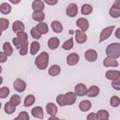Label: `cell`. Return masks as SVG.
I'll return each instance as SVG.
<instances>
[{
	"label": "cell",
	"instance_id": "obj_1",
	"mask_svg": "<svg viewBox=\"0 0 120 120\" xmlns=\"http://www.w3.org/2000/svg\"><path fill=\"white\" fill-rule=\"evenodd\" d=\"M49 64V54L46 52H40L35 59V65L40 70L45 69Z\"/></svg>",
	"mask_w": 120,
	"mask_h": 120
},
{
	"label": "cell",
	"instance_id": "obj_2",
	"mask_svg": "<svg viewBox=\"0 0 120 120\" xmlns=\"http://www.w3.org/2000/svg\"><path fill=\"white\" fill-rule=\"evenodd\" d=\"M105 52L110 57H112V58H115V59L118 58L120 56V43L113 42V43L109 44L106 48Z\"/></svg>",
	"mask_w": 120,
	"mask_h": 120
},
{
	"label": "cell",
	"instance_id": "obj_3",
	"mask_svg": "<svg viewBox=\"0 0 120 120\" xmlns=\"http://www.w3.org/2000/svg\"><path fill=\"white\" fill-rule=\"evenodd\" d=\"M27 38H28L27 34L24 31H22V32H20L17 34V37L12 39V43L16 48L20 49L23 44H25L27 42Z\"/></svg>",
	"mask_w": 120,
	"mask_h": 120
},
{
	"label": "cell",
	"instance_id": "obj_4",
	"mask_svg": "<svg viewBox=\"0 0 120 120\" xmlns=\"http://www.w3.org/2000/svg\"><path fill=\"white\" fill-rule=\"evenodd\" d=\"M115 26L114 25H110V26H107L105 27L104 29H102L100 35H99V42H102L104 40H106L112 33V31L114 30Z\"/></svg>",
	"mask_w": 120,
	"mask_h": 120
},
{
	"label": "cell",
	"instance_id": "obj_5",
	"mask_svg": "<svg viewBox=\"0 0 120 120\" xmlns=\"http://www.w3.org/2000/svg\"><path fill=\"white\" fill-rule=\"evenodd\" d=\"M75 40L79 44H82L87 40V35L85 32L82 31L81 29H78L75 31Z\"/></svg>",
	"mask_w": 120,
	"mask_h": 120
},
{
	"label": "cell",
	"instance_id": "obj_6",
	"mask_svg": "<svg viewBox=\"0 0 120 120\" xmlns=\"http://www.w3.org/2000/svg\"><path fill=\"white\" fill-rule=\"evenodd\" d=\"M13 87H14V89H15L17 92L22 93V92H23V91L25 90V88H26V83H25L24 81H22V79L17 78V79L14 81V82H13Z\"/></svg>",
	"mask_w": 120,
	"mask_h": 120
},
{
	"label": "cell",
	"instance_id": "obj_7",
	"mask_svg": "<svg viewBox=\"0 0 120 120\" xmlns=\"http://www.w3.org/2000/svg\"><path fill=\"white\" fill-rule=\"evenodd\" d=\"M84 57L88 62H95L98 59V52L94 49H88L84 52Z\"/></svg>",
	"mask_w": 120,
	"mask_h": 120
},
{
	"label": "cell",
	"instance_id": "obj_8",
	"mask_svg": "<svg viewBox=\"0 0 120 120\" xmlns=\"http://www.w3.org/2000/svg\"><path fill=\"white\" fill-rule=\"evenodd\" d=\"M80 60V56L76 52H71L67 56V63L68 66H75L78 64Z\"/></svg>",
	"mask_w": 120,
	"mask_h": 120
},
{
	"label": "cell",
	"instance_id": "obj_9",
	"mask_svg": "<svg viewBox=\"0 0 120 120\" xmlns=\"http://www.w3.org/2000/svg\"><path fill=\"white\" fill-rule=\"evenodd\" d=\"M66 13H67V15H68V17H70V18L75 17V16L77 15V13H78V7H77V5L74 4V3L69 4V5L67 7V8H66Z\"/></svg>",
	"mask_w": 120,
	"mask_h": 120
},
{
	"label": "cell",
	"instance_id": "obj_10",
	"mask_svg": "<svg viewBox=\"0 0 120 120\" xmlns=\"http://www.w3.org/2000/svg\"><path fill=\"white\" fill-rule=\"evenodd\" d=\"M76 25H77L82 31H83V32L87 31L88 28H89V22H88L87 19L82 18H82H79V19L77 20V22H76Z\"/></svg>",
	"mask_w": 120,
	"mask_h": 120
},
{
	"label": "cell",
	"instance_id": "obj_11",
	"mask_svg": "<svg viewBox=\"0 0 120 120\" xmlns=\"http://www.w3.org/2000/svg\"><path fill=\"white\" fill-rule=\"evenodd\" d=\"M74 92L77 96L79 97H82L84 95H86V92H87V87L85 84L83 83H77L75 85V88H74Z\"/></svg>",
	"mask_w": 120,
	"mask_h": 120
},
{
	"label": "cell",
	"instance_id": "obj_12",
	"mask_svg": "<svg viewBox=\"0 0 120 120\" xmlns=\"http://www.w3.org/2000/svg\"><path fill=\"white\" fill-rule=\"evenodd\" d=\"M105 77L108 80H110V81H114V80L120 78V71H118V70H112V69L108 70L105 73Z\"/></svg>",
	"mask_w": 120,
	"mask_h": 120
},
{
	"label": "cell",
	"instance_id": "obj_13",
	"mask_svg": "<svg viewBox=\"0 0 120 120\" xmlns=\"http://www.w3.org/2000/svg\"><path fill=\"white\" fill-rule=\"evenodd\" d=\"M76 94L75 92H68L65 94V99L67 105H72L76 101Z\"/></svg>",
	"mask_w": 120,
	"mask_h": 120
},
{
	"label": "cell",
	"instance_id": "obj_14",
	"mask_svg": "<svg viewBox=\"0 0 120 120\" xmlns=\"http://www.w3.org/2000/svg\"><path fill=\"white\" fill-rule=\"evenodd\" d=\"M99 94V87L97 85H92L87 89L86 96L88 98H95Z\"/></svg>",
	"mask_w": 120,
	"mask_h": 120
},
{
	"label": "cell",
	"instance_id": "obj_15",
	"mask_svg": "<svg viewBox=\"0 0 120 120\" xmlns=\"http://www.w3.org/2000/svg\"><path fill=\"white\" fill-rule=\"evenodd\" d=\"M32 115L38 119H43V109L40 106H36L31 111Z\"/></svg>",
	"mask_w": 120,
	"mask_h": 120
},
{
	"label": "cell",
	"instance_id": "obj_16",
	"mask_svg": "<svg viewBox=\"0 0 120 120\" xmlns=\"http://www.w3.org/2000/svg\"><path fill=\"white\" fill-rule=\"evenodd\" d=\"M12 30L14 33L18 34L20 32H22L24 30V24L22 21H15L12 24Z\"/></svg>",
	"mask_w": 120,
	"mask_h": 120
},
{
	"label": "cell",
	"instance_id": "obj_17",
	"mask_svg": "<svg viewBox=\"0 0 120 120\" xmlns=\"http://www.w3.org/2000/svg\"><path fill=\"white\" fill-rule=\"evenodd\" d=\"M32 8L34 11H43L44 9V1L34 0L32 3Z\"/></svg>",
	"mask_w": 120,
	"mask_h": 120
},
{
	"label": "cell",
	"instance_id": "obj_18",
	"mask_svg": "<svg viewBox=\"0 0 120 120\" xmlns=\"http://www.w3.org/2000/svg\"><path fill=\"white\" fill-rule=\"evenodd\" d=\"M103 65L105 67H117L119 64H118V62H117V60L115 58H112V57L108 56V57L104 58Z\"/></svg>",
	"mask_w": 120,
	"mask_h": 120
},
{
	"label": "cell",
	"instance_id": "obj_19",
	"mask_svg": "<svg viewBox=\"0 0 120 120\" xmlns=\"http://www.w3.org/2000/svg\"><path fill=\"white\" fill-rule=\"evenodd\" d=\"M91 107H92V103L87 99L82 100L80 102V104H79V109L82 112H87V111H89L91 109Z\"/></svg>",
	"mask_w": 120,
	"mask_h": 120
},
{
	"label": "cell",
	"instance_id": "obj_20",
	"mask_svg": "<svg viewBox=\"0 0 120 120\" xmlns=\"http://www.w3.org/2000/svg\"><path fill=\"white\" fill-rule=\"evenodd\" d=\"M59 39L56 37H52L48 40V47L51 50H55L59 47Z\"/></svg>",
	"mask_w": 120,
	"mask_h": 120
},
{
	"label": "cell",
	"instance_id": "obj_21",
	"mask_svg": "<svg viewBox=\"0 0 120 120\" xmlns=\"http://www.w3.org/2000/svg\"><path fill=\"white\" fill-rule=\"evenodd\" d=\"M46 111L50 115H55L57 113V107L52 102H48L46 105Z\"/></svg>",
	"mask_w": 120,
	"mask_h": 120
},
{
	"label": "cell",
	"instance_id": "obj_22",
	"mask_svg": "<svg viewBox=\"0 0 120 120\" xmlns=\"http://www.w3.org/2000/svg\"><path fill=\"white\" fill-rule=\"evenodd\" d=\"M32 18L34 21L38 22H41L45 19V14L43 11H34L32 14Z\"/></svg>",
	"mask_w": 120,
	"mask_h": 120
},
{
	"label": "cell",
	"instance_id": "obj_23",
	"mask_svg": "<svg viewBox=\"0 0 120 120\" xmlns=\"http://www.w3.org/2000/svg\"><path fill=\"white\" fill-rule=\"evenodd\" d=\"M60 72H61V68L58 65H52L51 68L48 70V73L52 77H55V76L59 75Z\"/></svg>",
	"mask_w": 120,
	"mask_h": 120
},
{
	"label": "cell",
	"instance_id": "obj_24",
	"mask_svg": "<svg viewBox=\"0 0 120 120\" xmlns=\"http://www.w3.org/2000/svg\"><path fill=\"white\" fill-rule=\"evenodd\" d=\"M52 29L55 33H61L63 31V25L59 21H52L51 23Z\"/></svg>",
	"mask_w": 120,
	"mask_h": 120
},
{
	"label": "cell",
	"instance_id": "obj_25",
	"mask_svg": "<svg viewBox=\"0 0 120 120\" xmlns=\"http://www.w3.org/2000/svg\"><path fill=\"white\" fill-rule=\"evenodd\" d=\"M35 101H36L35 96L29 94V95H27V96L25 97V98H24L23 106H24V107H30V106H32V105L35 103Z\"/></svg>",
	"mask_w": 120,
	"mask_h": 120
},
{
	"label": "cell",
	"instance_id": "obj_26",
	"mask_svg": "<svg viewBox=\"0 0 120 120\" xmlns=\"http://www.w3.org/2000/svg\"><path fill=\"white\" fill-rule=\"evenodd\" d=\"M36 27H37V29H38L42 35H43V34H47L48 31H49V27H48L47 23H46V22H38V23L36 25Z\"/></svg>",
	"mask_w": 120,
	"mask_h": 120
},
{
	"label": "cell",
	"instance_id": "obj_27",
	"mask_svg": "<svg viewBox=\"0 0 120 120\" xmlns=\"http://www.w3.org/2000/svg\"><path fill=\"white\" fill-rule=\"evenodd\" d=\"M39 49H40V44L38 41L31 42V45H30V52H31L32 55L37 54L38 52L39 51Z\"/></svg>",
	"mask_w": 120,
	"mask_h": 120
},
{
	"label": "cell",
	"instance_id": "obj_28",
	"mask_svg": "<svg viewBox=\"0 0 120 120\" xmlns=\"http://www.w3.org/2000/svg\"><path fill=\"white\" fill-rule=\"evenodd\" d=\"M93 11V8L91 5L89 4H83L82 6V8H81V12L82 15H89L90 13H92Z\"/></svg>",
	"mask_w": 120,
	"mask_h": 120
},
{
	"label": "cell",
	"instance_id": "obj_29",
	"mask_svg": "<svg viewBox=\"0 0 120 120\" xmlns=\"http://www.w3.org/2000/svg\"><path fill=\"white\" fill-rule=\"evenodd\" d=\"M3 52L8 55V56H10L13 52V48L12 46L10 45L9 42H4L3 44Z\"/></svg>",
	"mask_w": 120,
	"mask_h": 120
},
{
	"label": "cell",
	"instance_id": "obj_30",
	"mask_svg": "<svg viewBox=\"0 0 120 120\" xmlns=\"http://www.w3.org/2000/svg\"><path fill=\"white\" fill-rule=\"evenodd\" d=\"M97 114H98V118L99 120H108V119H109V117H110L108 111L103 110V109H101V110L98 111Z\"/></svg>",
	"mask_w": 120,
	"mask_h": 120
},
{
	"label": "cell",
	"instance_id": "obj_31",
	"mask_svg": "<svg viewBox=\"0 0 120 120\" xmlns=\"http://www.w3.org/2000/svg\"><path fill=\"white\" fill-rule=\"evenodd\" d=\"M16 107H17V106L13 105V104H12V103L9 101V102H7V103L5 104L4 109H5V112H6L8 114H11V113H13V112H15Z\"/></svg>",
	"mask_w": 120,
	"mask_h": 120
},
{
	"label": "cell",
	"instance_id": "obj_32",
	"mask_svg": "<svg viewBox=\"0 0 120 120\" xmlns=\"http://www.w3.org/2000/svg\"><path fill=\"white\" fill-rule=\"evenodd\" d=\"M73 46H74L73 38H70L69 39L66 40V41L63 43V45H62V48H63L64 50H66V51H69V50H71V49L73 48Z\"/></svg>",
	"mask_w": 120,
	"mask_h": 120
},
{
	"label": "cell",
	"instance_id": "obj_33",
	"mask_svg": "<svg viewBox=\"0 0 120 120\" xmlns=\"http://www.w3.org/2000/svg\"><path fill=\"white\" fill-rule=\"evenodd\" d=\"M0 11L2 14H8L11 11V7L8 3H2L0 5Z\"/></svg>",
	"mask_w": 120,
	"mask_h": 120
},
{
	"label": "cell",
	"instance_id": "obj_34",
	"mask_svg": "<svg viewBox=\"0 0 120 120\" xmlns=\"http://www.w3.org/2000/svg\"><path fill=\"white\" fill-rule=\"evenodd\" d=\"M110 104L112 107L113 108H116L120 105V98H118L117 96H112L111 98H110Z\"/></svg>",
	"mask_w": 120,
	"mask_h": 120
},
{
	"label": "cell",
	"instance_id": "obj_35",
	"mask_svg": "<svg viewBox=\"0 0 120 120\" xmlns=\"http://www.w3.org/2000/svg\"><path fill=\"white\" fill-rule=\"evenodd\" d=\"M109 14H110V16L112 17V18H119V17H120V9L112 7V8H110V10H109Z\"/></svg>",
	"mask_w": 120,
	"mask_h": 120
},
{
	"label": "cell",
	"instance_id": "obj_36",
	"mask_svg": "<svg viewBox=\"0 0 120 120\" xmlns=\"http://www.w3.org/2000/svg\"><path fill=\"white\" fill-rule=\"evenodd\" d=\"M9 25V22L8 19L6 18H1L0 19V27H1V31H5Z\"/></svg>",
	"mask_w": 120,
	"mask_h": 120
},
{
	"label": "cell",
	"instance_id": "obj_37",
	"mask_svg": "<svg viewBox=\"0 0 120 120\" xmlns=\"http://www.w3.org/2000/svg\"><path fill=\"white\" fill-rule=\"evenodd\" d=\"M41 35H42V34L37 29L36 26L31 29V36H32V38H33L34 39H39V38H41Z\"/></svg>",
	"mask_w": 120,
	"mask_h": 120
},
{
	"label": "cell",
	"instance_id": "obj_38",
	"mask_svg": "<svg viewBox=\"0 0 120 120\" xmlns=\"http://www.w3.org/2000/svg\"><path fill=\"white\" fill-rule=\"evenodd\" d=\"M9 101H10L13 105L18 106V105H20L22 99H21V97H20L19 95H12L11 98H10V100H9Z\"/></svg>",
	"mask_w": 120,
	"mask_h": 120
},
{
	"label": "cell",
	"instance_id": "obj_39",
	"mask_svg": "<svg viewBox=\"0 0 120 120\" xmlns=\"http://www.w3.org/2000/svg\"><path fill=\"white\" fill-rule=\"evenodd\" d=\"M56 102L60 106H67L66 99H65V94H60L56 97Z\"/></svg>",
	"mask_w": 120,
	"mask_h": 120
},
{
	"label": "cell",
	"instance_id": "obj_40",
	"mask_svg": "<svg viewBox=\"0 0 120 120\" xmlns=\"http://www.w3.org/2000/svg\"><path fill=\"white\" fill-rule=\"evenodd\" d=\"M8 94H9V89H8V87H7V86H2V87L0 88V98H7V97L8 96Z\"/></svg>",
	"mask_w": 120,
	"mask_h": 120
},
{
	"label": "cell",
	"instance_id": "obj_41",
	"mask_svg": "<svg viewBox=\"0 0 120 120\" xmlns=\"http://www.w3.org/2000/svg\"><path fill=\"white\" fill-rule=\"evenodd\" d=\"M15 119L16 120H28L29 119V114H28L27 112H21Z\"/></svg>",
	"mask_w": 120,
	"mask_h": 120
},
{
	"label": "cell",
	"instance_id": "obj_42",
	"mask_svg": "<svg viewBox=\"0 0 120 120\" xmlns=\"http://www.w3.org/2000/svg\"><path fill=\"white\" fill-rule=\"evenodd\" d=\"M28 41L25 43V44H23L21 48H20V54L21 55H26L27 54V52H28Z\"/></svg>",
	"mask_w": 120,
	"mask_h": 120
},
{
	"label": "cell",
	"instance_id": "obj_43",
	"mask_svg": "<svg viewBox=\"0 0 120 120\" xmlns=\"http://www.w3.org/2000/svg\"><path fill=\"white\" fill-rule=\"evenodd\" d=\"M112 86L113 89L117 90V91H120V78L114 80V81H112Z\"/></svg>",
	"mask_w": 120,
	"mask_h": 120
},
{
	"label": "cell",
	"instance_id": "obj_44",
	"mask_svg": "<svg viewBox=\"0 0 120 120\" xmlns=\"http://www.w3.org/2000/svg\"><path fill=\"white\" fill-rule=\"evenodd\" d=\"M86 118H87V120H98V114H97L96 112H91V113H89Z\"/></svg>",
	"mask_w": 120,
	"mask_h": 120
},
{
	"label": "cell",
	"instance_id": "obj_45",
	"mask_svg": "<svg viewBox=\"0 0 120 120\" xmlns=\"http://www.w3.org/2000/svg\"><path fill=\"white\" fill-rule=\"evenodd\" d=\"M7 58H8V55L4 52H0V62L5 63L7 61Z\"/></svg>",
	"mask_w": 120,
	"mask_h": 120
},
{
	"label": "cell",
	"instance_id": "obj_46",
	"mask_svg": "<svg viewBox=\"0 0 120 120\" xmlns=\"http://www.w3.org/2000/svg\"><path fill=\"white\" fill-rule=\"evenodd\" d=\"M44 3H46L47 5H50V6H54L58 3V0H43Z\"/></svg>",
	"mask_w": 120,
	"mask_h": 120
},
{
	"label": "cell",
	"instance_id": "obj_47",
	"mask_svg": "<svg viewBox=\"0 0 120 120\" xmlns=\"http://www.w3.org/2000/svg\"><path fill=\"white\" fill-rule=\"evenodd\" d=\"M112 7H113V8H119L120 9V0H115L114 2H113V4H112Z\"/></svg>",
	"mask_w": 120,
	"mask_h": 120
},
{
	"label": "cell",
	"instance_id": "obj_48",
	"mask_svg": "<svg viewBox=\"0 0 120 120\" xmlns=\"http://www.w3.org/2000/svg\"><path fill=\"white\" fill-rule=\"evenodd\" d=\"M115 37H116L117 38H120V27L115 30Z\"/></svg>",
	"mask_w": 120,
	"mask_h": 120
},
{
	"label": "cell",
	"instance_id": "obj_49",
	"mask_svg": "<svg viewBox=\"0 0 120 120\" xmlns=\"http://www.w3.org/2000/svg\"><path fill=\"white\" fill-rule=\"evenodd\" d=\"M10 3H12V4H14V5H17V4H19L20 2H21V0H8Z\"/></svg>",
	"mask_w": 120,
	"mask_h": 120
}]
</instances>
